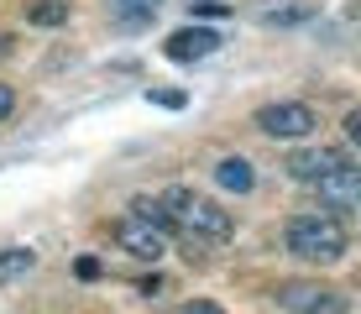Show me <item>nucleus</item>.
Listing matches in <instances>:
<instances>
[{
  "mask_svg": "<svg viewBox=\"0 0 361 314\" xmlns=\"http://www.w3.org/2000/svg\"><path fill=\"white\" fill-rule=\"evenodd\" d=\"M163 210L173 215V225H183L189 236H209V241H226V236L235 231L231 210H220L215 199L189 194V188H168V194H163Z\"/></svg>",
  "mask_w": 361,
  "mask_h": 314,
  "instance_id": "obj_1",
  "label": "nucleus"
},
{
  "mask_svg": "<svg viewBox=\"0 0 361 314\" xmlns=\"http://www.w3.org/2000/svg\"><path fill=\"white\" fill-rule=\"evenodd\" d=\"M215 179H220V188L246 194V188H252V162H246V157H226V162L215 168Z\"/></svg>",
  "mask_w": 361,
  "mask_h": 314,
  "instance_id": "obj_9",
  "label": "nucleus"
},
{
  "mask_svg": "<svg viewBox=\"0 0 361 314\" xmlns=\"http://www.w3.org/2000/svg\"><path fill=\"white\" fill-rule=\"evenodd\" d=\"M356 194H361V173H356V168L325 179V183H319V215H330V220L345 225V215L356 210Z\"/></svg>",
  "mask_w": 361,
  "mask_h": 314,
  "instance_id": "obj_6",
  "label": "nucleus"
},
{
  "mask_svg": "<svg viewBox=\"0 0 361 314\" xmlns=\"http://www.w3.org/2000/svg\"><path fill=\"white\" fill-rule=\"evenodd\" d=\"M32 251H21V246H6L0 251V283H11V278H21V272H32Z\"/></svg>",
  "mask_w": 361,
  "mask_h": 314,
  "instance_id": "obj_12",
  "label": "nucleus"
},
{
  "mask_svg": "<svg viewBox=\"0 0 361 314\" xmlns=\"http://www.w3.org/2000/svg\"><path fill=\"white\" fill-rule=\"evenodd\" d=\"M136 288H142V294H147V298H157V294H163V288H168V283H163V272H152V278H142V283H136Z\"/></svg>",
  "mask_w": 361,
  "mask_h": 314,
  "instance_id": "obj_16",
  "label": "nucleus"
},
{
  "mask_svg": "<svg viewBox=\"0 0 361 314\" xmlns=\"http://www.w3.org/2000/svg\"><path fill=\"white\" fill-rule=\"evenodd\" d=\"M27 21L32 27H63L68 21V0H37V6H27Z\"/></svg>",
  "mask_w": 361,
  "mask_h": 314,
  "instance_id": "obj_11",
  "label": "nucleus"
},
{
  "mask_svg": "<svg viewBox=\"0 0 361 314\" xmlns=\"http://www.w3.org/2000/svg\"><path fill=\"white\" fill-rule=\"evenodd\" d=\"M73 272H79V278H99V262L94 257H79V262H73Z\"/></svg>",
  "mask_w": 361,
  "mask_h": 314,
  "instance_id": "obj_17",
  "label": "nucleus"
},
{
  "mask_svg": "<svg viewBox=\"0 0 361 314\" xmlns=\"http://www.w3.org/2000/svg\"><path fill=\"white\" fill-rule=\"evenodd\" d=\"M116 241L131 251V257H142V262H157L163 257V236L152 231V225H142V220H121L116 225Z\"/></svg>",
  "mask_w": 361,
  "mask_h": 314,
  "instance_id": "obj_8",
  "label": "nucleus"
},
{
  "mask_svg": "<svg viewBox=\"0 0 361 314\" xmlns=\"http://www.w3.org/2000/svg\"><path fill=\"white\" fill-rule=\"evenodd\" d=\"M11 110H16V95H11V84H0V121H6Z\"/></svg>",
  "mask_w": 361,
  "mask_h": 314,
  "instance_id": "obj_19",
  "label": "nucleus"
},
{
  "mask_svg": "<svg viewBox=\"0 0 361 314\" xmlns=\"http://www.w3.org/2000/svg\"><path fill=\"white\" fill-rule=\"evenodd\" d=\"M345 225L330 220V215H298L288 220V251L304 262H341L345 257Z\"/></svg>",
  "mask_w": 361,
  "mask_h": 314,
  "instance_id": "obj_2",
  "label": "nucleus"
},
{
  "mask_svg": "<svg viewBox=\"0 0 361 314\" xmlns=\"http://www.w3.org/2000/svg\"><path fill=\"white\" fill-rule=\"evenodd\" d=\"M278 304L288 314H345V294L325 283H278Z\"/></svg>",
  "mask_w": 361,
  "mask_h": 314,
  "instance_id": "obj_3",
  "label": "nucleus"
},
{
  "mask_svg": "<svg viewBox=\"0 0 361 314\" xmlns=\"http://www.w3.org/2000/svg\"><path fill=\"white\" fill-rule=\"evenodd\" d=\"M283 168H288V179H298V183H325L335 173H351L356 162H351V152H341V147H309V152H293Z\"/></svg>",
  "mask_w": 361,
  "mask_h": 314,
  "instance_id": "obj_4",
  "label": "nucleus"
},
{
  "mask_svg": "<svg viewBox=\"0 0 361 314\" xmlns=\"http://www.w3.org/2000/svg\"><path fill=\"white\" fill-rule=\"evenodd\" d=\"M257 126H262L267 136H288V142H293V136H309L319 121H314V110L298 105V99H278V105L257 110Z\"/></svg>",
  "mask_w": 361,
  "mask_h": 314,
  "instance_id": "obj_5",
  "label": "nucleus"
},
{
  "mask_svg": "<svg viewBox=\"0 0 361 314\" xmlns=\"http://www.w3.org/2000/svg\"><path fill=\"white\" fill-rule=\"evenodd\" d=\"M157 16V0H121V27H147Z\"/></svg>",
  "mask_w": 361,
  "mask_h": 314,
  "instance_id": "obj_13",
  "label": "nucleus"
},
{
  "mask_svg": "<svg viewBox=\"0 0 361 314\" xmlns=\"http://www.w3.org/2000/svg\"><path fill=\"white\" fill-rule=\"evenodd\" d=\"M220 47V32H204V27H178L163 42V53L173 58V63H194V58H209Z\"/></svg>",
  "mask_w": 361,
  "mask_h": 314,
  "instance_id": "obj_7",
  "label": "nucleus"
},
{
  "mask_svg": "<svg viewBox=\"0 0 361 314\" xmlns=\"http://www.w3.org/2000/svg\"><path fill=\"white\" fill-rule=\"evenodd\" d=\"M309 16V6H293V11H272L267 16V27H293V21H304Z\"/></svg>",
  "mask_w": 361,
  "mask_h": 314,
  "instance_id": "obj_14",
  "label": "nucleus"
},
{
  "mask_svg": "<svg viewBox=\"0 0 361 314\" xmlns=\"http://www.w3.org/2000/svg\"><path fill=\"white\" fill-rule=\"evenodd\" d=\"M183 314H220V309H215V304H189Z\"/></svg>",
  "mask_w": 361,
  "mask_h": 314,
  "instance_id": "obj_20",
  "label": "nucleus"
},
{
  "mask_svg": "<svg viewBox=\"0 0 361 314\" xmlns=\"http://www.w3.org/2000/svg\"><path fill=\"white\" fill-rule=\"evenodd\" d=\"M131 210H136V215H131V220H142V225H152V231H157V236H168V231H173V215H168V210H163V199H131Z\"/></svg>",
  "mask_w": 361,
  "mask_h": 314,
  "instance_id": "obj_10",
  "label": "nucleus"
},
{
  "mask_svg": "<svg viewBox=\"0 0 361 314\" xmlns=\"http://www.w3.org/2000/svg\"><path fill=\"white\" fill-rule=\"evenodd\" d=\"M194 16H231L226 0H194Z\"/></svg>",
  "mask_w": 361,
  "mask_h": 314,
  "instance_id": "obj_15",
  "label": "nucleus"
},
{
  "mask_svg": "<svg viewBox=\"0 0 361 314\" xmlns=\"http://www.w3.org/2000/svg\"><path fill=\"white\" fill-rule=\"evenodd\" d=\"M152 99H157V105H168V110H178V105H183V95H178V90H157Z\"/></svg>",
  "mask_w": 361,
  "mask_h": 314,
  "instance_id": "obj_18",
  "label": "nucleus"
}]
</instances>
